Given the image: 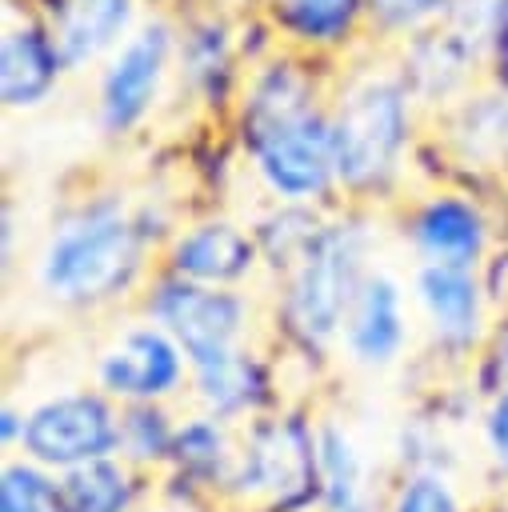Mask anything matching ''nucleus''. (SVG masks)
<instances>
[{"label": "nucleus", "instance_id": "obj_1", "mask_svg": "<svg viewBox=\"0 0 508 512\" xmlns=\"http://www.w3.org/2000/svg\"><path fill=\"white\" fill-rule=\"evenodd\" d=\"M244 140L280 196H320L336 176L332 120L312 108V88L292 64H276L256 80L244 108Z\"/></svg>", "mask_w": 508, "mask_h": 512}, {"label": "nucleus", "instance_id": "obj_2", "mask_svg": "<svg viewBox=\"0 0 508 512\" xmlns=\"http://www.w3.org/2000/svg\"><path fill=\"white\" fill-rule=\"evenodd\" d=\"M140 248V232L116 208H84L52 236L40 280L60 300H104L132 284L140 268Z\"/></svg>", "mask_w": 508, "mask_h": 512}, {"label": "nucleus", "instance_id": "obj_3", "mask_svg": "<svg viewBox=\"0 0 508 512\" xmlns=\"http://www.w3.org/2000/svg\"><path fill=\"white\" fill-rule=\"evenodd\" d=\"M404 124V92L392 80H364L360 88H352L332 120L336 176L348 188L380 184L396 168Z\"/></svg>", "mask_w": 508, "mask_h": 512}, {"label": "nucleus", "instance_id": "obj_4", "mask_svg": "<svg viewBox=\"0 0 508 512\" xmlns=\"http://www.w3.org/2000/svg\"><path fill=\"white\" fill-rule=\"evenodd\" d=\"M232 484L268 496L276 512H292L320 492V444L304 420H260L248 432L244 460Z\"/></svg>", "mask_w": 508, "mask_h": 512}, {"label": "nucleus", "instance_id": "obj_5", "mask_svg": "<svg viewBox=\"0 0 508 512\" xmlns=\"http://www.w3.org/2000/svg\"><path fill=\"white\" fill-rule=\"evenodd\" d=\"M356 292H360V280H356L352 232L320 228L296 264L292 292H288V320L300 336L328 340L348 320Z\"/></svg>", "mask_w": 508, "mask_h": 512}, {"label": "nucleus", "instance_id": "obj_6", "mask_svg": "<svg viewBox=\"0 0 508 512\" xmlns=\"http://www.w3.org/2000/svg\"><path fill=\"white\" fill-rule=\"evenodd\" d=\"M20 444L36 464L76 468L120 448V416L96 392H68L24 416Z\"/></svg>", "mask_w": 508, "mask_h": 512}, {"label": "nucleus", "instance_id": "obj_7", "mask_svg": "<svg viewBox=\"0 0 508 512\" xmlns=\"http://www.w3.org/2000/svg\"><path fill=\"white\" fill-rule=\"evenodd\" d=\"M148 312L176 336V344L184 348V356L192 364L212 360L220 352H232L236 336L244 328V300L240 296L204 288V284L184 280V276L160 280L152 300H148Z\"/></svg>", "mask_w": 508, "mask_h": 512}, {"label": "nucleus", "instance_id": "obj_8", "mask_svg": "<svg viewBox=\"0 0 508 512\" xmlns=\"http://www.w3.org/2000/svg\"><path fill=\"white\" fill-rule=\"evenodd\" d=\"M184 348L164 328H132L100 360V384L120 400H156L180 384Z\"/></svg>", "mask_w": 508, "mask_h": 512}, {"label": "nucleus", "instance_id": "obj_9", "mask_svg": "<svg viewBox=\"0 0 508 512\" xmlns=\"http://www.w3.org/2000/svg\"><path fill=\"white\" fill-rule=\"evenodd\" d=\"M168 60V28L148 24L140 36H132L120 56L112 60L104 88H100V120L108 132H128L152 104V92L160 84Z\"/></svg>", "mask_w": 508, "mask_h": 512}, {"label": "nucleus", "instance_id": "obj_10", "mask_svg": "<svg viewBox=\"0 0 508 512\" xmlns=\"http://www.w3.org/2000/svg\"><path fill=\"white\" fill-rule=\"evenodd\" d=\"M128 20V0H48L44 32L64 68L96 56Z\"/></svg>", "mask_w": 508, "mask_h": 512}, {"label": "nucleus", "instance_id": "obj_11", "mask_svg": "<svg viewBox=\"0 0 508 512\" xmlns=\"http://www.w3.org/2000/svg\"><path fill=\"white\" fill-rule=\"evenodd\" d=\"M416 292H420V304L428 308L432 328L444 344H452V348L472 344V336L480 328V284L472 280V272L464 264L428 260L416 272Z\"/></svg>", "mask_w": 508, "mask_h": 512}, {"label": "nucleus", "instance_id": "obj_12", "mask_svg": "<svg viewBox=\"0 0 508 512\" xmlns=\"http://www.w3.org/2000/svg\"><path fill=\"white\" fill-rule=\"evenodd\" d=\"M348 348L364 364H388L400 352L404 340V316H400V288L388 276H368L352 300V312L344 320Z\"/></svg>", "mask_w": 508, "mask_h": 512}, {"label": "nucleus", "instance_id": "obj_13", "mask_svg": "<svg viewBox=\"0 0 508 512\" xmlns=\"http://www.w3.org/2000/svg\"><path fill=\"white\" fill-rule=\"evenodd\" d=\"M172 268L176 276L196 280V284H228L252 268V240L224 220L200 224L176 240Z\"/></svg>", "mask_w": 508, "mask_h": 512}, {"label": "nucleus", "instance_id": "obj_14", "mask_svg": "<svg viewBox=\"0 0 508 512\" xmlns=\"http://www.w3.org/2000/svg\"><path fill=\"white\" fill-rule=\"evenodd\" d=\"M412 236H416L420 252L440 264L468 268L484 252V220L468 200H456V196L428 200L412 220Z\"/></svg>", "mask_w": 508, "mask_h": 512}, {"label": "nucleus", "instance_id": "obj_15", "mask_svg": "<svg viewBox=\"0 0 508 512\" xmlns=\"http://www.w3.org/2000/svg\"><path fill=\"white\" fill-rule=\"evenodd\" d=\"M60 56L44 28H8L0 44V92L8 108L40 104L56 80Z\"/></svg>", "mask_w": 508, "mask_h": 512}, {"label": "nucleus", "instance_id": "obj_16", "mask_svg": "<svg viewBox=\"0 0 508 512\" xmlns=\"http://www.w3.org/2000/svg\"><path fill=\"white\" fill-rule=\"evenodd\" d=\"M192 372H196L200 400L216 416H236V412L260 408L268 396V376H264L260 360H252L240 348L220 352L212 360H200V364H192Z\"/></svg>", "mask_w": 508, "mask_h": 512}, {"label": "nucleus", "instance_id": "obj_17", "mask_svg": "<svg viewBox=\"0 0 508 512\" xmlns=\"http://www.w3.org/2000/svg\"><path fill=\"white\" fill-rule=\"evenodd\" d=\"M316 444H320V496L328 512H372L352 440L336 424H324L316 432Z\"/></svg>", "mask_w": 508, "mask_h": 512}, {"label": "nucleus", "instance_id": "obj_18", "mask_svg": "<svg viewBox=\"0 0 508 512\" xmlns=\"http://www.w3.org/2000/svg\"><path fill=\"white\" fill-rule=\"evenodd\" d=\"M64 496H68V512H128L132 500V484L124 464H116L112 456L64 468Z\"/></svg>", "mask_w": 508, "mask_h": 512}, {"label": "nucleus", "instance_id": "obj_19", "mask_svg": "<svg viewBox=\"0 0 508 512\" xmlns=\"http://www.w3.org/2000/svg\"><path fill=\"white\" fill-rule=\"evenodd\" d=\"M456 140H460L464 156H472L480 164H496L500 156H508V100L476 96L472 104H464V112L456 120Z\"/></svg>", "mask_w": 508, "mask_h": 512}, {"label": "nucleus", "instance_id": "obj_20", "mask_svg": "<svg viewBox=\"0 0 508 512\" xmlns=\"http://www.w3.org/2000/svg\"><path fill=\"white\" fill-rule=\"evenodd\" d=\"M172 460H176L180 472L192 476V480H220V476L228 472V464H232L224 428H220L212 416L188 420L184 428H176Z\"/></svg>", "mask_w": 508, "mask_h": 512}, {"label": "nucleus", "instance_id": "obj_21", "mask_svg": "<svg viewBox=\"0 0 508 512\" xmlns=\"http://www.w3.org/2000/svg\"><path fill=\"white\" fill-rule=\"evenodd\" d=\"M0 512H68V496L36 464H8L0 476Z\"/></svg>", "mask_w": 508, "mask_h": 512}, {"label": "nucleus", "instance_id": "obj_22", "mask_svg": "<svg viewBox=\"0 0 508 512\" xmlns=\"http://www.w3.org/2000/svg\"><path fill=\"white\" fill-rule=\"evenodd\" d=\"M172 440H176V428L168 424V416L152 400H132L124 408L120 448L132 460H164V456H172Z\"/></svg>", "mask_w": 508, "mask_h": 512}, {"label": "nucleus", "instance_id": "obj_23", "mask_svg": "<svg viewBox=\"0 0 508 512\" xmlns=\"http://www.w3.org/2000/svg\"><path fill=\"white\" fill-rule=\"evenodd\" d=\"M360 0H280L276 16L288 32L304 40H336L352 24Z\"/></svg>", "mask_w": 508, "mask_h": 512}, {"label": "nucleus", "instance_id": "obj_24", "mask_svg": "<svg viewBox=\"0 0 508 512\" xmlns=\"http://www.w3.org/2000/svg\"><path fill=\"white\" fill-rule=\"evenodd\" d=\"M452 36L468 48H496V40L508 28V0H452Z\"/></svg>", "mask_w": 508, "mask_h": 512}, {"label": "nucleus", "instance_id": "obj_25", "mask_svg": "<svg viewBox=\"0 0 508 512\" xmlns=\"http://www.w3.org/2000/svg\"><path fill=\"white\" fill-rule=\"evenodd\" d=\"M228 68V52H224V32L220 28H200L188 40V72L196 84H204L208 92H216V76H224Z\"/></svg>", "mask_w": 508, "mask_h": 512}, {"label": "nucleus", "instance_id": "obj_26", "mask_svg": "<svg viewBox=\"0 0 508 512\" xmlns=\"http://www.w3.org/2000/svg\"><path fill=\"white\" fill-rule=\"evenodd\" d=\"M396 512H460V504L440 476H412L396 496Z\"/></svg>", "mask_w": 508, "mask_h": 512}, {"label": "nucleus", "instance_id": "obj_27", "mask_svg": "<svg viewBox=\"0 0 508 512\" xmlns=\"http://www.w3.org/2000/svg\"><path fill=\"white\" fill-rule=\"evenodd\" d=\"M444 4H452V0H368L372 16H376L380 24H388V28L416 24V20L432 16V12H440Z\"/></svg>", "mask_w": 508, "mask_h": 512}, {"label": "nucleus", "instance_id": "obj_28", "mask_svg": "<svg viewBox=\"0 0 508 512\" xmlns=\"http://www.w3.org/2000/svg\"><path fill=\"white\" fill-rule=\"evenodd\" d=\"M484 388H488L492 396L508 392V320L496 328L492 348H488V356H484Z\"/></svg>", "mask_w": 508, "mask_h": 512}, {"label": "nucleus", "instance_id": "obj_29", "mask_svg": "<svg viewBox=\"0 0 508 512\" xmlns=\"http://www.w3.org/2000/svg\"><path fill=\"white\" fill-rule=\"evenodd\" d=\"M484 436H488V448L500 460V468H508V392H500L492 400L488 420H484Z\"/></svg>", "mask_w": 508, "mask_h": 512}, {"label": "nucleus", "instance_id": "obj_30", "mask_svg": "<svg viewBox=\"0 0 508 512\" xmlns=\"http://www.w3.org/2000/svg\"><path fill=\"white\" fill-rule=\"evenodd\" d=\"M0 436H4V444H12V440L24 436V420H20V412H16L12 404L0 412Z\"/></svg>", "mask_w": 508, "mask_h": 512}, {"label": "nucleus", "instance_id": "obj_31", "mask_svg": "<svg viewBox=\"0 0 508 512\" xmlns=\"http://www.w3.org/2000/svg\"><path fill=\"white\" fill-rule=\"evenodd\" d=\"M496 64H500V80H504V88H508V28H504V36L496 40Z\"/></svg>", "mask_w": 508, "mask_h": 512}]
</instances>
